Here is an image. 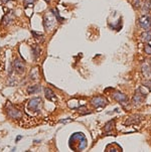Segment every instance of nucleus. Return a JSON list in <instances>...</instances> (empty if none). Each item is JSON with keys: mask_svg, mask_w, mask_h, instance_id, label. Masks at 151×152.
I'll return each mask as SVG.
<instances>
[{"mask_svg": "<svg viewBox=\"0 0 151 152\" xmlns=\"http://www.w3.org/2000/svg\"><path fill=\"white\" fill-rule=\"evenodd\" d=\"M13 66H14V70H15L16 73L23 74L24 72H25V66H24L23 61L20 59H18V57H16V59H14Z\"/></svg>", "mask_w": 151, "mask_h": 152, "instance_id": "nucleus-3", "label": "nucleus"}, {"mask_svg": "<svg viewBox=\"0 0 151 152\" xmlns=\"http://www.w3.org/2000/svg\"><path fill=\"white\" fill-rule=\"evenodd\" d=\"M14 15L12 14V13H8V14H6L5 16L3 17V24H5V25H7V24H9V23H11V21H13L14 20Z\"/></svg>", "mask_w": 151, "mask_h": 152, "instance_id": "nucleus-10", "label": "nucleus"}, {"mask_svg": "<svg viewBox=\"0 0 151 152\" xmlns=\"http://www.w3.org/2000/svg\"><path fill=\"white\" fill-rule=\"evenodd\" d=\"M139 121H140V118L138 117V116H135V117H131V118H129L128 120L126 121V124L127 125H131V124H137V123H139Z\"/></svg>", "mask_w": 151, "mask_h": 152, "instance_id": "nucleus-13", "label": "nucleus"}, {"mask_svg": "<svg viewBox=\"0 0 151 152\" xmlns=\"http://www.w3.org/2000/svg\"><path fill=\"white\" fill-rule=\"evenodd\" d=\"M92 104L95 106V107H104L107 104V100L103 97H95L94 99H92Z\"/></svg>", "mask_w": 151, "mask_h": 152, "instance_id": "nucleus-5", "label": "nucleus"}, {"mask_svg": "<svg viewBox=\"0 0 151 152\" xmlns=\"http://www.w3.org/2000/svg\"><path fill=\"white\" fill-rule=\"evenodd\" d=\"M145 53H146L147 55H151V45H145Z\"/></svg>", "mask_w": 151, "mask_h": 152, "instance_id": "nucleus-19", "label": "nucleus"}, {"mask_svg": "<svg viewBox=\"0 0 151 152\" xmlns=\"http://www.w3.org/2000/svg\"><path fill=\"white\" fill-rule=\"evenodd\" d=\"M139 25H140L143 29L151 28V17L147 16V15L141 17V18L139 19Z\"/></svg>", "mask_w": 151, "mask_h": 152, "instance_id": "nucleus-4", "label": "nucleus"}, {"mask_svg": "<svg viewBox=\"0 0 151 152\" xmlns=\"http://www.w3.org/2000/svg\"><path fill=\"white\" fill-rule=\"evenodd\" d=\"M40 91V87L38 85H34V86H29L27 88V93L28 94H35L38 93Z\"/></svg>", "mask_w": 151, "mask_h": 152, "instance_id": "nucleus-12", "label": "nucleus"}, {"mask_svg": "<svg viewBox=\"0 0 151 152\" xmlns=\"http://www.w3.org/2000/svg\"><path fill=\"white\" fill-rule=\"evenodd\" d=\"M35 2V0H24L23 3L25 5H30V4H33Z\"/></svg>", "mask_w": 151, "mask_h": 152, "instance_id": "nucleus-20", "label": "nucleus"}, {"mask_svg": "<svg viewBox=\"0 0 151 152\" xmlns=\"http://www.w3.org/2000/svg\"><path fill=\"white\" fill-rule=\"evenodd\" d=\"M133 5H134L135 7H140L141 6L140 0H134V1H133Z\"/></svg>", "mask_w": 151, "mask_h": 152, "instance_id": "nucleus-21", "label": "nucleus"}, {"mask_svg": "<svg viewBox=\"0 0 151 152\" xmlns=\"http://www.w3.org/2000/svg\"><path fill=\"white\" fill-rule=\"evenodd\" d=\"M145 87H147V88H149V89L151 90V81H147V82H145Z\"/></svg>", "mask_w": 151, "mask_h": 152, "instance_id": "nucleus-22", "label": "nucleus"}, {"mask_svg": "<svg viewBox=\"0 0 151 152\" xmlns=\"http://www.w3.org/2000/svg\"><path fill=\"white\" fill-rule=\"evenodd\" d=\"M44 93H45V97L46 99H48L49 101L51 102H56V95H54V93L51 91L50 89H48V88H46L45 90H44Z\"/></svg>", "mask_w": 151, "mask_h": 152, "instance_id": "nucleus-9", "label": "nucleus"}, {"mask_svg": "<svg viewBox=\"0 0 151 152\" xmlns=\"http://www.w3.org/2000/svg\"><path fill=\"white\" fill-rule=\"evenodd\" d=\"M114 99L117 100L120 104H122L123 106H126L127 103H128V99H127V96L124 95L122 93H115L114 94Z\"/></svg>", "mask_w": 151, "mask_h": 152, "instance_id": "nucleus-6", "label": "nucleus"}, {"mask_svg": "<svg viewBox=\"0 0 151 152\" xmlns=\"http://www.w3.org/2000/svg\"><path fill=\"white\" fill-rule=\"evenodd\" d=\"M141 99H142V97L140 96V94H136V95L134 96V98H133V104H134V105L139 104L141 102Z\"/></svg>", "mask_w": 151, "mask_h": 152, "instance_id": "nucleus-16", "label": "nucleus"}, {"mask_svg": "<svg viewBox=\"0 0 151 152\" xmlns=\"http://www.w3.org/2000/svg\"><path fill=\"white\" fill-rule=\"evenodd\" d=\"M32 53H33V59H36V57L40 55V49L38 47H33V49H32Z\"/></svg>", "mask_w": 151, "mask_h": 152, "instance_id": "nucleus-17", "label": "nucleus"}, {"mask_svg": "<svg viewBox=\"0 0 151 152\" xmlns=\"http://www.w3.org/2000/svg\"><path fill=\"white\" fill-rule=\"evenodd\" d=\"M142 72H143V74H144V76H146V77L151 76V61H147L143 64Z\"/></svg>", "mask_w": 151, "mask_h": 152, "instance_id": "nucleus-8", "label": "nucleus"}, {"mask_svg": "<svg viewBox=\"0 0 151 152\" xmlns=\"http://www.w3.org/2000/svg\"><path fill=\"white\" fill-rule=\"evenodd\" d=\"M41 105V99L40 98H33L31 99L29 102H28V105L27 108L28 110L32 111L33 113H39L40 109H39V106Z\"/></svg>", "mask_w": 151, "mask_h": 152, "instance_id": "nucleus-1", "label": "nucleus"}, {"mask_svg": "<svg viewBox=\"0 0 151 152\" xmlns=\"http://www.w3.org/2000/svg\"><path fill=\"white\" fill-rule=\"evenodd\" d=\"M38 78V69L37 68H34L31 70V73H30V80H36Z\"/></svg>", "mask_w": 151, "mask_h": 152, "instance_id": "nucleus-14", "label": "nucleus"}, {"mask_svg": "<svg viewBox=\"0 0 151 152\" xmlns=\"http://www.w3.org/2000/svg\"><path fill=\"white\" fill-rule=\"evenodd\" d=\"M113 124H114V121H113V120H112V121H110V122H108V123L106 124V126H105V131H106V132L110 131V130L113 128V126H112Z\"/></svg>", "mask_w": 151, "mask_h": 152, "instance_id": "nucleus-18", "label": "nucleus"}, {"mask_svg": "<svg viewBox=\"0 0 151 152\" xmlns=\"http://www.w3.org/2000/svg\"><path fill=\"white\" fill-rule=\"evenodd\" d=\"M151 9V0H145L142 4V10L144 13H148Z\"/></svg>", "mask_w": 151, "mask_h": 152, "instance_id": "nucleus-11", "label": "nucleus"}, {"mask_svg": "<svg viewBox=\"0 0 151 152\" xmlns=\"http://www.w3.org/2000/svg\"><path fill=\"white\" fill-rule=\"evenodd\" d=\"M44 1H46V2H49L50 0H44Z\"/></svg>", "mask_w": 151, "mask_h": 152, "instance_id": "nucleus-24", "label": "nucleus"}, {"mask_svg": "<svg viewBox=\"0 0 151 152\" xmlns=\"http://www.w3.org/2000/svg\"><path fill=\"white\" fill-rule=\"evenodd\" d=\"M56 24V21L53 20L51 16H45L44 17V27L46 30H50Z\"/></svg>", "mask_w": 151, "mask_h": 152, "instance_id": "nucleus-7", "label": "nucleus"}, {"mask_svg": "<svg viewBox=\"0 0 151 152\" xmlns=\"http://www.w3.org/2000/svg\"><path fill=\"white\" fill-rule=\"evenodd\" d=\"M7 114L10 118H12V119H21L22 116H23V113H22L20 110L12 107L11 105H10L9 108L7 109Z\"/></svg>", "mask_w": 151, "mask_h": 152, "instance_id": "nucleus-2", "label": "nucleus"}, {"mask_svg": "<svg viewBox=\"0 0 151 152\" xmlns=\"http://www.w3.org/2000/svg\"><path fill=\"white\" fill-rule=\"evenodd\" d=\"M3 2H8V1H11V0H2Z\"/></svg>", "mask_w": 151, "mask_h": 152, "instance_id": "nucleus-23", "label": "nucleus"}, {"mask_svg": "<svg viewBox=\"0 0 151 152\" xmlns=\"http://www.w3.org/2000/svg\"><path fill=\"white\" fill-rule=\"evenodd\" d=\"M142 39H144V41H151V30L146 31L145 33H143V34H142Z\"/></svg>", "mask_w": 151, "mask_h": 152, "instance_id": "nucleus-15", "label": "nucleus"}]
</instances>
